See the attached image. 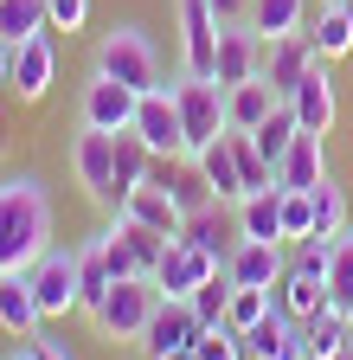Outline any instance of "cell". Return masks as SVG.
Returning a JSON list of instances; mask_svg holds the SVG:
<instances>
[{
	"instance_id": "obj_21",
	"label": "cell",
	"mask_w": 353,
	"mask_h": 360,
	"mask_svg": "<svg viewBox=\"0 0 353 360\" xmlns=\"http://www.w3.org/2000/svg\"><path fill=\"white\" fill-rule=\"evenodd\" d=\"M289 110H295V122H302L308 135H328V129H334V77H328V58L308 65V77L295 84Z\"/></svg>"
},
{
	"instance_id": "obj_47",
	"label": "cell",
	"mask_w": 353,
	"mask_h": 360,
	"mask_svg": "<svg viewBox=\"0 0 353 360\" xmlns=\"http://www.w3.org/2000/svg\"><path fill=\"white\" fill-rule=\"evenodd\" d=\"M167 360H193V347H187V354H167Z\"/></svg>"
},
{
	"instance_id": "obj_11",
	"label": "cell",
	"mask_w": 353,
	"mask_h": 360,
	"mask_svg": "<svg viewBox=\"0 0 353 360\" xmlns=\"http://www.w3.org/2000/svg\"><path fill=\"white\" fill-rule=\"evenodd\" d=\"M135 135H142L154 155H187V122H180V103H173V84L142 90V103H135Z\"/></svg>"
},
{
	"instance_id": "obj_32",
	"label": "cell",
	"mask_w": 353,
	"mask_h": 360,
	"mask_svg": "<svg viewBox=\"0 0 353 360\" xmlns=\"http://www.w3.org/2000/svg\"><path fill=\"white\" fill-rule=\"evenodd\" d=\"M32 32H52L46 0H0V45H26Z\"/></svg>"
},
{
	"instance_id": "obj_22",
	"label": "cell",
	"mask_w": 353,
	"mask_h": 360,
	"mask_svg": "<svg viewBox=\"0 0 353 360\" xmlns=\"http://www.w3.org/2000/svg\"><path fill=\"white\" fill-rule=\"evenodd\" d=\"M0 328H7L13 341H32L39 328H46V315H39V296L26 283V270L20 277H0Z\"/></svg>"
},
{
	"instance_id": "obj_31",
	"label": "cell",
	"mask_w": 353,
	"mask_h": 360,
	"mask_svg": "<svg viewBox=\"0 0 353 360\" xmlns=\"http://www.w3.org/2000/svg\"><path fill=\"white\" fill-rule=\"evenodd\" d=\"M302 335H308V360H334L340 347H347V309H315V315H308V322H302Z\"/></svg>"
},
{
	"instance_id": "obj_19",
	"label": "cell",
	"mask_w": 353,
	"mask_h": 360,
	"mask_svg": "<svg viewBox=\"0 0 353 360\" xmlns=\"http://www.w3.org/2000/svg\"><path fill=\"white\" fill-rule=\"evenodd\" d=\"M321 142H328V135H308V129L289 142V155L277 161V187L283 193H315L321 180H328V148Z\"/></svg>"
},
{
	"instance_id": "obj_17",
	"label": "cell",
	"mask_w": 353,
	"mask_h": 360,
	"mask_svg": "<svg viewBox=\"0 0 353 360\" xmlns=\"http://www.w3.org/2000/svg\"><path fill=\"white\" fill-rule=\"evenodd\" d=\"M263 71V39L251 32V20H238V26H218V65H212V77L218 84H251Z\"/></svg>"
},
{
	"instance_id": "obj_50",
	"label": "cell",
	"mask_w": 353,
	"mask_h": 360,
	"mask_svg": "<svg viewBox=\"0 0 353 360\" xmlns=\"http://www.w3.org/2000/svg\"><path fill=\"white\" fill-rule=\"evenodd\" d=\"M347 7H353V0H347Z\"/></svg>"
},
{
	"instance_id": "obj_7",
	"label": "cell",
	"mask_w": 353,
	"mask_h": 360,
	"mask_svg": "<svg viewBox=\"0 0 353 360\" xmlns=\"http://www.w3.org/2000/svg\"><path fill=\"white\" fill-rule=\"evenodd\" d=\"M26 283H32L39 315H46V322H58V315L84 309V296H77V251H71V245H52L46 257L26 270Z\"/></svg>"
},
{
	"instance_id": "obj_3",
	"label": "cell",
	"mask_w": 353,
	"mask_h": 360,
	"mask_svg": "<svg viewBox=\"0 0 353 360\" xmlns=\"http://www.w3.org/2000/svg\"><path fill=\"white\" fill-rule=\"evenodd\" d=\"M91 71H103V77H116L128 90H161V52H154V39L142 26H109L97 39V65Z\"/></svg>"
},
{
	"instance_id": "obj_44",
	"label": "cell",
	"mask_w": 353,
	"mask_h": 360,
	"mask_svg": "<svg viewBox=\"0 0 353 360\" xmlns=\"http://www.w3.org/2000/svg\"><path fill=\"white\" fill-rule=\"evenodd\" d=\"M7 71H13V45H0V84H7Z\"/></svg>"
},
{
	"instance_id": "obj_6",
	"label": "cell",
	"mask_w": 353,
	"mask_h": 360,
	"mask_svg": "<svg viewBox=\"0 0 353 360\" xmlns=\"http://www.w3.org/2000/svg\"><path fill=\"white\" fill-rule=\"evenodd\" d=\"M71 167L84 180V193H91L97 206H122V180H116V135L103 129H77V142H71Z\"/></svg>"
},
{
	"instance_id": "obj_4",
	"label": "cell",
	"mask_w": 353,
	"mask_h": 360,
	"mask_svg": "<svg viewBox=\"0 0 353 360\" xmlns=\"http://www.w3.org/2000/svg\"><path fill=\"white\" fill-rule=\"evenodd\" d=\"M173 103H180V122H187V155H199V148H212L218 135H225L232 122H225V84L218 77H180L173 84Z\"/></svg>"
},
{
	"instance_id": "obj_43",
	"label": "cell",
	"mask_w": 353,
	"mask_h": 360,
	"mask_svg": "<svg viewBox=\"0 0 353 360\" xmlns=\"http://www.w3.org/2000/svg\"><path fill=\"white\" fill-rule=\"evenodd\" d=\"M26 347H32V354H39V360H71V354H65V341H52V335H46V328H39V335H32V341H26Z\"/></svg>"
},
{
	"instance_id": "obj_49",
	"label": "cell",
	"mask_w": 353,
	"mask_h": 360,
	"mask_svg": "<svg viewBox=\"0 0 353 360\" xmlns=\"http://www.w3.org/2000/svg\"><path fill=\"white\" fill-rule=\"evenodd\" d=\"M315 7H328V0H315Z\"/></svg>"
},
{
	"instance_id": "obj_37",
	"label": "cell",
	"mask_w": 353,
	"mask_h": 360,
	"mask_svg": "<svg viewBox=\"0 0 353 360\" xmlns=\"http://www.w3.org/2000/svg\"><path fill=\"white\" fill-rule=\"evenodd\" d=\"M315 238V193H283V245H308Z\"/></svg>"
},
{
	"instance_id": "obj_20",
	"label": "cell",
	"mask_w": 353,
	"mask_h": 360,
	"mask_svg": "<svg viewBox=\"0 0 353 360\" xmlns=\"http://www.w3.org/2000/svg\"><path fill=\"white\" fill-rule=\"evenodd\" d=\"M116 212H128L135 225H148V232H161V238H180V232H187V212L173 206V193H167V187H154V180H142V187H128Z\"/></svg>"
},
{
	"instance_id": "obj_23",
	"label": "cell",
	"mask_w": 353,
	"mask_h": 360,
	"mask_svg": "<svg viewBox=\"0 0 353 360\" xmlns=\"http://www.w3.org/2000/svg\"><path fill=\"white\" fill-rule=\"evenodd\" d=\"M308 45H315L328 65L353 52V7H347V0H328V7L308 13Z\"/></svg>"
},
{
	"instance_id": "obj_26",
	"label": "cell",
	"mask_w": 353,
	"mask_h": 360,
	"mask_svg": "<svg viewBox=\"0 0 353 360\" xmlns=\"http://www.w3.org/2000/svg\"><path fill=\"white\" fill-rule=\"evenodd\" d=\"M251 32L270 45L289 32H308V0H251Z\"/></svg>"
},
{
	"instance_id": "obj_12",
	"label": "cell",
	"mask_w": 353,
	"mask_h": 360,
	"mask_svg": "<svg viewBox=\"0 0 353 360\" xmlns=\"http://www.w3.org/2000/svg\"><path fill=\"white\" fill-rule=\"evenodd\" d=\"M283 270H289V245H277V238H238L225 257V277L238 290H277Z\"/></svg>"
},
{
	"instance_id": "obj_38",
	"label": "cell",
	"mask_w": 353,
	"mask_h": 360,
	"mask_svg": "<svg viewBox=\"0 0 353 360\" xmlns=\"http://www.w3.org/2000/svg\"><path fill=\"white\" fill-rule=\"evenodd\" d=\"M193 360H251V354H244V335H238L232 322H212V328L193 341Z\"/></svg>"
},
{
	"instance_id": "obj_25",
	"label": "cell",
	"mask_w": 353,
	"mask_h": 360,
	"mask_svg": "<svg viewBox=\"0 0 353 360\" xmlns=\"http://www.w3.org/2000/svg\"><path fill=\"white\" fill-rule=\"evenodd\" d=\"M238 238H277L283 245V187H263L238 200Z\"/></svg>"
},
{
	"instance_id": "obj_9",
	"label": "cell",
	"mask_w": 353,
	"mask_h": 360,
	"mask_svg": "<svg viewBox=\"0 0 353 360\" xmlns=\"http://www.w3.org/2000/svg\"><path fill=\"white\" fill-rule=\"evenodd\" d=\"M199 335H206L199 309H193V302H180V296H161L154 322H148V335H142L135 347H142V360H167V354H187Z\"/></svg>"
},
{
	"instance_id": "obj_10",
	"label": "cell",
	"mask_w": 353,
	"mask_h": 360,
	"mask_svg": "<svg viewBox=\"0 0 353 360\" xmlns=\"http://www.w3.org/2000/svg\"><path fill=\"white\" fill-rule=\"evenodd\" d=\"M218 270H225V257L199 251L193 238H173V245H167V257L154 264V283H161V296H180V302H193V290H199V283H212Z\"/></svg>"
},
{
	"instance_id": "obj_13",
	"label": "cell",
	"mask_w": 353,
	"mask_h": 360,
	"mask_svg": "<svg viewBox=\"0 0 353 360\" xmlns=\"http://www.w3.org/2000/svg\"><path fill=\"white\" fill-rule=\"evenodd\" d=\"M58 77V52H52V32H32L26 45H13V71H7V90L20 103H46V90Z\"/></svg>"
},
{
	"instance_id": "obj_33",
	"label": "cell",
	"mask_w": 353,
	"mask_h": 360,
	"mask_svg": "<svg viewBox=\"0 0 353 360\" xmlns=\"http://www.w3.org/2000/svg\"><path fill=\"white\" fill-rule=\"evenodd\" d=\"M340 232H347V187L328 174L315 187V245H334Z\"/></svg>"
},
{
	"instance_id": "obj_15",
	"label": "cell",
	"mask_w": 353,
	"mask_h": 360,
	"mask_svg": "<svg viewBox=\"0 0 353 360\" xmlns=\"http://www.w3.org/2000/svg\"><path fill=\"white\" fill-rule=\"evenodd\" d=\"M180 7V52H187V71L193 77H212L218 65V13H212V0H173Z\"/></svg>"
},
{
	"instance_id": "obj_14",
	"label": "cell",
	"mask_w": 353,
	"mask_h": 360,
	"mask_svg": "<svg viewBox=\"0 0 353 360\" xmlns=\"http://www.w3.org/2000/svg\"><path fill=\"white\" fill-rule=\"evenodd\" d=\"M148 180H154V187H167L180 212H199V206H212V200H218V193H212V180H206V167H199L193 155H154Z\"/></svg>"
},
{
	"instance_id": "obj_29",
	"label": "cell",
	"mask_w": 353,
	"mask_h": 360,
	"mask_svg": "<svg viewBox=\"0 0 353 360\" xmlns=\"http://www.w3.org/2000/svg\"><path fill=\"white\" fill-rule=\"evenodd\" d=\"M180 238H193L199 251H212V257H232V219H225V200H212V206H199V212H187V232Z\"/></svg>"
},
{
	"instance_id": "obj_40",
	"label": "cell",
	"mask_w": 353,
	"mask_h": 360,
	"mask_svg": "<svg viewBox=\"0 0 353 360\" xmlns=\"http://www.w3.org/2000/svg\"><path fill=\"white\" fill-rule=\"evenodd\" d=\"M232 290H238V283L225 277V270H218L212 283H199V290H193V309H199V322H206V328H212V322H225V309H232Z\"/></svg>"
},
{
	"instance_id": "obj_48",
	"label": "cell",
	"mask_w": 353,
	"mask_h": 360,
	"mask_svg": "<svg viewBox=\"0 0 353 360\" xmlns=\"http://www.w3.org/2000/svg\"><path fill=\"white\" fill-rule=\"evenodd\" d=\"M334 360H353V347H340V354H334Z\"/></svg>"
},
{
	"instance_id": "obj_35",
	"label": "cell",
	"mask_w": 353,
	"mask_h": 360,
	"mask_svg": "<svg viewBox=\"0 0 353 360\" xmlns=\"http://www.w3.org/2000/svg\"><path fill=\"white\" fill-rule=\"evenodd\" d=\"M148 167H154V148L142 142L135 129H122V135H116V180H122V193H128V187H142Z\"/></svg>"
},
{
	"instance_id": "obj_1",
	"label": "cell",
	"mask_w": 353,
	"mask_h": 360,
	"mask_svg": "<svg viewBox=\"0 0 353 360\" xmlns=\"http://www.w3.org/2000/svg\"><path fill=\"white\" fill-rule=\"evenodd\" d=\"M52 251V193L39 174L0 180V277H20Z\"/></svg>"
},
{
	"instance_id": "obj_30",
	"label": "cell",
	"mask_w": 353,
	"mask_h": 360,
	"mask_svg": "<svg viewBox=\"0 0 353 360\" xmlns=\"http://www.w3.org/2000/svg\"><path fill=\"white\" fill-rule=\"evenodd\" d=\"M295 135H302V122H295V110H289V103H277L270 116H263V122L251 129V142H257V155H263V161H270V167H277V161L289 155V142H295Z\"/></svg>"
},
{
	"instance_id": "obj_45",
	"label": "cell",
	"mask_w": 353,
	"mask_h": 360,
	"mask_svg": "<svg viewBox=\"0 0 353 360\" xmlns=\"http://www.w3.org/2000/svg\"><path fill=\"white\" fill-rule=\"evenodd\" d=\"M7 360H39V354H32V347H26V341H20V347H13V354H7Z\"/></svg>"
},
{
	"instance_id": "obj_36",
	"label": "cell",
	"mask_w": 353,
	"mask_h": 360,
	"mask_svg": "<svg viewBox=\"0 0 353 360\" xmlns=\"http://www.w3.org/2000/svg\"><path fill=\"white\" fill-rule=\"evenodd\" d=\"M116 232H122V245H128V251H135L142 277H154V264L167 257V245H173V238H161V232H148V225H135L128 212H116Z\"/></svg>"
},
{
	"instance_id": "obj_18",
	"label": "cell",
	"mask_w": 353,
	"mask_h": 360,
	"mask_svg": "<svg viewBox=\"0 0 353 360\" xmlns=\"http://www.w3.org/2000/svg\"><path fill=\"white\" fill-rule=\"evenodd\" d=\"M315 58H321V52L308 45V32H289V39H270V45H263V77H270V90H277L283 103L295 97V84L308 77V65H315Z\"/></svg>"
},
{
	"instance_id": "obj_46",
	"label": "cell",
	"mask_w": 353,
	"mask_h": 360,
	"mask_svg": "<svg viewBox=\"0 0 353 360\" xmlns=\"http://www.w3.org/2000/svg\"><path fill=\"white\" fill-rule=\"evenodd\" d=\"M347 347H353V309H347Z\"/></svg>"
},
{
	"instance_id": "obj_41",
	"label": "cell",
	"mask_w": 353,
	"mask_h": 360,
	"mask_svg": "<svg viewBox=\"0 0 353 360\" xmlns=\"http://www.w3.org/2000/svg\"><path fill=\"white\" fill-rule=\"evenodd\" d=\"M46 20H52V32H84L91 0H46Z\"/></svg>"
},
{
	"instance_id": "obj_5",
	"label": "cell",
	"mask_w": 353,
	"mask_h": 360,
	"mask_svg": "<svg viewBox=\"0 0 353 360\" xmlns=\"http://www.w3.org/2000/svg\"><path fill=\"white\" fill-rule=\"evenodd\" d=\"M277 309H289L295 322H308L315 309H328V245H295L289 251V270L277 283Z\"/></svg>"
},
{
	"instance_id": "obj_8",
	"label": "cell",
	"mask_w": 353,
	"mask_h": 360,
	"mask_svg": "<svg viewBox=\"0 0 353 360\" xmlns=\"http://www.w3.org/2000/svg\"><path fill=\"white\" fill-rule=\"evenodd\" d=\"M135 103H142V90L91 71V84H84V97H77V122L103 129V135H122V129H135Z\"/></svg>"
},
{
	"instance_id": "obj_16",
	"label": "cell",
	"mask_w": 353,
	"mask_h": 360,
	"mask_svg": "<svg viewBox=\"0 0 353 360\" xmlns=\"http://www.w3.org/2000/svg\"><path fill=\"white\" fill-rule=\"evenodd\" d=\"M244 354L251 360H308V335L289 309H270L257 328H244Z\"/></svg>"
},
{
	"instance_id": "obj_2",
	"label": "cell",
	"mask_w": 353,
	"mask_h": 360,
	"mask_svg": "<svg viewBox=\"0 0 353 360\" xmlns=\"http://www.w3.org/2000/svg\"><path fill=\"white\" fill-rule=\"evenodd\" d=\"M154 309H161V283L154 277H122L109 283V296L91 309V328L103 341H142L148 322H154Z\"/></svg>"
},
{
	"instance_id": "obj_42",
	"label": "cell",
	"mask_w": 353,
	"mask_h": 360,
	"mask_svg": "<svg viewBox=\"0 0 353 360\" xmlns=\"http://www.w3.org/2000/svg\"><path fill=\"white\" fill-rule=\"evenodd\" d=\"M212 13H218V26H238V20H251V0H212Z\"/></svg>"
},
{
	"instance_id": "obj_24",
	"label": "cell",
	"mask_w": 353,
	"mask_h": 360,
	"mask_svg": "<svg viewBox=\"0 0 353 360\" xmlns=\"http://www.w3.org/2000/svg\"><path fill=\"white\" fill-rule=\"evenodd\" d=\"M277 103H283V97H277V90H270V77H263V71H257L251 84H232V90H225V122L251 135V129H257L263 116H270Z\"/></svg>"
},
{
	"instance_id": "obj_39",
	"label": "cell",
	"mask_w": 353,
	"mask_h": 360,
	"mask_svg": "<svg viewBox=\"0 0 353 360\" xmlns=\"http://www.w3.org/2000/svg\"><path fill=\"white\" fill-rule=\"evenodd\" d=\"M270 309H277V290H232V309H225V322L244 335V328H257Z\"/></svg>"
},
{
	"instance_id": "obj_27",
	"label": "cell",
	"mask_w": 353,
	"mask_h": 360,
	"mask_svg": "<svg viewBox=\"0 0 353 360\" xmlns=\"http://www.w3.org/2000/svg\"><path fill=\"white\" fill-rule=\"evenodd\" d=\"M109 283H116V277H109L103 232H97V238H84V245H77V296H84V315H91V309L109 296Z\"/></svg>"
},
{
	"instance_id": "obj_28",
	"label": "cell",
	"mask_w": 353,
	"mask_h": 360,
	"mask_svg": "<svg viewBox=\"0 0 353 360\" xmlns=\"http://www.w3.org/2000/svg\"><path fill=\"white\" fill-rule=\"evenodd\" d=\"M193 161L206 167V180H212V193L225 200V206H238V200H244V174H238V155H232V142H225V135H218L212 148H199Z\"/></svg>"
},
{
	"instance_id": "obj_34",
	"label": "cell",
	"mask_w": 353,
	"mask_h": 360,
	"mask_svg": "<svg viewBox=\"0 0 353 360\" xmlns=\"http://www.w3.org/2000/svg\"><path fill=\"white\" fill-rule=\"evenodd\" d=\"M328 302L334 309H353V225L328 245Z\"/></svg>"
}]
</instances>
